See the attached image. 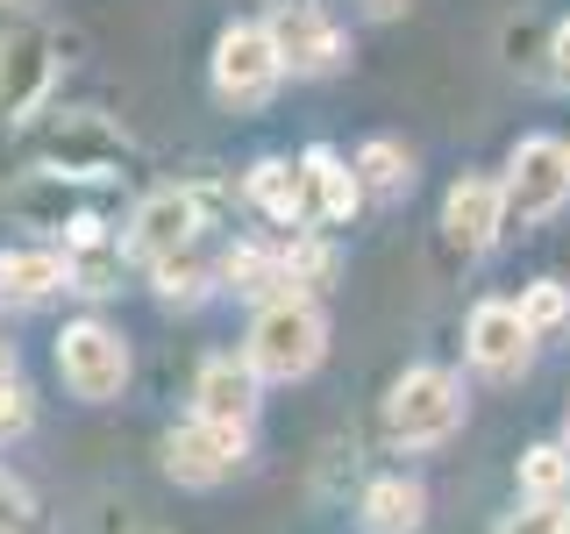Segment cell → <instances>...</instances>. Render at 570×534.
<instances>
[{
	"label": "cell",
	"mask_w": 570,
	"mask_h": 534,
	"mask_svg": "<svg viewBox=\"0 0 570 534\" xmlns=\"http://www.w3.org/2000/svg\"><path fill=\"white\" fill-rule=\"evenodd\" d=\"M321 349H328V320H321V307L307 293H278V299H264L257 320H249V370L257 378H272V385H293V378H307V370L321 364Z\"/></svg>",
	"instance_id": "cell-1"
},
{
	"label": "cell",
	"mask_w": 570,
	"mask_h": 534,
	"mask_svg": "<svg viewBox=\"0 0 570 534\" xmlns=\"http://www.w3.org/2000/svg\"><path fill=\"white\" fill-rule=\"evenodd\" d=\"M456 427H463V385H456V370L414 364L400 385H392L385 435L400 442V449H435V442H450Z\"/></svg>",
	"instance_id": "cell-2"
},
{
	"label": "cell",
	"mask_w": 570,
	"mask_h": 534,
	"mask_svg": "<svg viewBox=\"0 0 570 534\" xmlns=\"http://www.w3.org/2000/svg\"><path fill=\"white\" fill-rule=\"evenodd\" d=\"M278 79H285V58H278V43H272L264 22H228L222 36H214V93H222L228 107L272 100Z\"/></svg>",
	"instance_id": "cell-3"
},
{
	"label": "cell",
	"mask_w": 570,
	"mask_h": 534,
	"mask_svg": "<svg viewBox=\"0 0 570 534\" xmlns=\"http://www.w3.org/2000/svg\"><path fill=\"white\" fill-rule=\"evenodd\" d=\"M58 378L94 406L121 399V385H129V343L107 320H71L58 335Z\"/></svg>",
	"instance_id": "cell-4"
},
{
	"label": "cell",
	"mask_w": 570,
	"mask_h": 534,
	"mask_svg": "<svg viewBox=\"0 0 570 534\" xmlns=\"http://www.w3.org/2000/svg\"><path fill=\"white\" fill-rule=\"evenodd\" d=\"M58 86V36L43 22H22L0 36V121H29Z\"/></svg>",
	"instance_id": "cell-5"
},
{
	"label": "cell",
	"mask_w": 570,
	"mask_h": 534,
	"mask_svg": "<svg viewBox=\"0 0 570 534\" xmlns=\"http://www.w3.org/2000/svg\"><path fill=\"white\" fill-rule=\"evenodd\" d=\"M507 221H549L563 200H570V142L557 136H528L521 150H513V165H507Z\"/></svg>",
	"instance_id": "cell-6"
},
{
	"label": "cell",
	"mask_w": 570,
	"mask_h": 534,
	"mask_svg": "<svg viewBox=\"0 0 570 534\" xmlns=\"http://www.w3.org/2000/svg\"><path fill=\"white\" fill-rule=\"evenodd\" d=\"M200 228H207V200H200L193 186H165V192H150V200L136 207V221H129V257L165 264V257H178V249L200 243Z\"/></svg>",
	"instance_id": "cell-7"
},
{
	"label": "cell",
	"mask_w": 570,
	"mask_h": 534,
	"mask_svg": "<svg viewBox=\"0 0 570 534\" xmlns=\"http://www.w3.org/2000/svg\"><path fill=\"white\" fill-rule=\"evenodd\" d=\"M499 228H507V186L485 171H463L450 186V200H442V243H450V257H485L499 243Z\"/></svg>",
	"instance_id": "cell-8"
},
{
	"label": "cell",
	"mask_w": 570,
	"mask_h": 534,
	"mask_svg": "<svg viewBox=\"0 0 570 534\" xmlns=\"http://www.w3.org/2000/svg\"><path fill=\"white\" fill-rule=\"evenodd\" d=\"M243 449H249V427H214V421L193 414L186 427L165 435V471L178 485H222V477L243 463Z\"/></svg>",
	"instance_id": "cell-9"
},
{
	"label": "cell",
	"mask_w": 570,
	"mask_h": 534,
	"mask_svg": "<svg viewBox=\"0 0 570 534\" xmlns=\"http://www.w3.org/2000/svg\"><path fill=\"white\" fill-rule=\"evenodd\" d=\"M121 157H129V142L100 115H65L43 142V171H58V178H107Z\"/></svg>",
	"instance_id": "cell-10"
},
{
	"label": "cell",
	"mask_w": 570,
	"mask_h": 534,
	"mask_svg": "<svg viewBox=\"0 0 570 534\" xmlns=\"http://www.w3.org/2000/svg\"><path fill=\"white\" fill-rule=\"evenodd\" d=\"M463 343H471V364L485 378H513L534 356V328L521 320V299H485V307H471V335Z\"/></svg>",
	"instance_id": "cell-11"
},
{
	"label": "cell",
	"mask_w": 570,
	"mask_h": 534,
	"mask_svg": "<svg viewBox=\"0 0 570 534\" xmlns=\"http://www.w3.org/2000/svg\"><path fill=\"white\" fill-rule=\"evenodd\" d=\"M264 29H272L285 71H307V79H314V71H335V65H343V36H335V22L321 14V0H285Z\"/></svg>",
	"instance_id": "cell-12"
},
{
	"label": "cell",
	"mask_w": 570,
	"mask_h": 534,
	"mask_svg": "<svg viewBox=\"0 0 570 534\" xmlns=\"http://www.w3.org/2000/svg\"><path fill=\"white\" fill-rule=\"evenodd\" d=\"M257 370H249V356L236 364V356H207L200 378H193V414L214 421V427H249V414H257Z\"/></svg>",
	"instance_id": "cell-13"
},
{
	"label": "cell",
	"mask_w": 570,
	"mask_h": 534,
	"mask_svg": "<svg viewBox=\"0 0 570 534\" xmlns=\"http://www.w3.org/2000/svg\"><path fill=\"white\" fill-rule=\"evenodd\" d=\"M299 171H307V192H314V214L321 221L343 228L356 207H364V178H356V165H343L335 150H307L299 157Z\"/></svg>",
	"instance_id": "cell-14"
},
{
	"label": "cell",
	"mask_w": 570,
	"mask_h": 534,
	"mask_svg": "<svg viewBox=\"0 0 570 534\" xmlns=\"http://www.w3.org/2000/svg\"><path fill=\"white\" fill-rule=\"evenodd\" d=\"M249 207H257V214H272V221H285V228H299V221L314 214L307 171H293L285 157H264V165L249 171Z\"/></svg>",
	"instance_id": "cell-15"
},
{
	"label": "cell",
	"mask_w": 570,
	"mask_h": 534,
	"mask_svg": "<svg viewBox=\"0 0 570 534\" xmlns=\"http://www.w3.org/2000/svg\"><path fill=\"white\" fill-rule=\"evenodd\" d=\"M356 513H364V534H414L421 513H428V492L414 477H371Z\"/></svg>",
	"instance_id": "cell-16"
},
{
	"label": "cell",
	"mask_w": 570,
	"mask_h": 534,
	"mask_svg": "<svg viewBox=\"0 0 570 534\" xmlns=\"http://www.w3.org/2000/svg\"><path fill=\"white\" fill-rule=\"evenodd\" d=\"M58 285H71V249L65 257L58 249H8L0 257V299H43Z\"/></svg>",
	"instance_id": "cell-17"
},
{
	"label": "cell",
	"mask_w": 570,
	"mask_h": 534,
	"mask_svg": "<svg viewBox=\"0 0 570 534\" xmlns=\"http://www.w3.org/2000/svg\"><path fill=\"white\" fill-rule=\"evenodd\" d=\"M14 214H22L29 228H65V236L86 221V207H79V192H71V178H58V171H43L36 186L14 192Z\"/></svg>",
	"instance_id": "cell-18"
},
{
	"label": "cell",
	"mask_w": 570,
	"mask_h": 534,
	"mask_svg": "<svg viewBox=\"0 0 570 534\" xmlns=\"http://www.w3.org/2000/svg\"><path fill=\"white\" fill-rule=\"evenodd\" d=\"M356 178H364V192H379V200H400V192L414 186V157H406V142L371 136L364 150H356Z\"/></svg>",
	"instance_id": "cell-19"
},
{
	"label": "cell",
	"mask_w": 570,
	"mask_h": 534,
	"mask_svg": "<svg viewBox=\"0 0 570 534\" xmlns=\"http://www.w3.org/2000/svg\"><path fill=\"white\" fill-rule=\"evenodd\" d=\"M521 492L528 498H563L570 492V442H542L521 456Z\"/></svg>",
	"instance_id": "cell-20"
},
{
	"label": "cell",
	"mask_w": 570,
	"mask_h": 534,
	"mask_svg": "<svg viewBox=\"0 0 570 534\" xmlns=\"http://www.w3.org/2000/svg\"><path fill=\"white\" fill-rule=\"evenodd\" d=\"M521 320L534 335H557V328H570V285H557V278H534L528 293H521Z\"/></svg>",
	"instance_id": "cell-21"
},
{
	"label": "cell",
	"mask_w": 570,
	"mask_h": 534,
	"mask_svg": "<svg viewBox=\"0 0 570 534\" xmlns=\"http://www.w3.org/2000/svg\"><path fill=\"white\" fill-rule=\"evenodd\" d=\"M222 278L236 285V293H272V285H285V264L278 257H264V249H228V264H222Z\"/></svg>",
	"instance_id": "cell-22"
},
{
	"label": "cell",
	"mask_w": 570,
	"mask_h": 534,
	"mask_svg": "<svg viewBox=\"0 0 570 534\" xmlns=\"http://www.w3.org/2000/svg\"><path fill=\"white\" fill-rule=\"evenodd\" d=\"M150 278H157V293H165V299H200V293H207V264L193 257V249H178V257L150 264Z\"/></svg>",
	"instance_id": "cell-23"
},
{
	"label": "cell",
	"mask_w": 570,
	"mask_h": 534,
	"mask_svg": "<svg viewBox=\"0 0 570 534\" xmlns=\"http://www.w3.org/2000/svg\"><path fill=\"white\" fill-rule=\"evenodd\" d=\"M499 534H570V506H563V498H528Z\"/></svg>",
	"instance_id": "cell-24"
},
{
	"label": "cell",
	"mask_w": 570,
	"mask_h": 534,
	"mask_svg": "<svg viewBox=\"0 0 570 534\" xmlns=\"http://www.w3.org/2000/svg\"><path fill=\"white\" fill-rule=\"evenodd\" d=\"M278 264H285V285L299 293V285H321V278L335 271V249H321V243H299V249H285Z\"/></svg>",
	"instance_id": "cell-25"
},
{
	"label": "cell",
	"mask_w": 570,
	"mask_h": 534,
	"mask_svg": "<svg viewBox=\"0 0 570 534\" xmlns=\"http://www.w3.org/2000/svg\"><path fill=\"white\" fill-rule=\"evenodd\" d=\"M29 392L14 385V392H0V442H14V435H29Z\"/></svg>",
	"instance_id": "cell-26"
},
{
	"label": "cell",
	"mask_w": 570,
	"mask_h": 534,
	"mask_svg": "<svg viewBox=\"0 0 570 534\" xmlns=\"http://www.w3.org/2000/svg\"><path fill=\"white\" fill-rule=\"evenodd\" d=\"M29 513H36V498H29L22 485H14V477H8V471H0V527H22V521H29Z\"/></svg>",
	"instance_id": "cell-27"
},
{
	"label": "cell",
	"mask_w": 570,
	"mask_h": 534,
	"mask_svg": "<svg viewBox=\"0 0 570 534\" xmlns=\"http://www.w3.org/2000/svg\"><path fill=\"white\" fill-rule=\"evenodd\" d=\"M549 58H557V79L570 86V22L557 29V43H549Z\"/></svg>",
	"instance_id": "cell-28"
},
{
	"label": "cell",
	"mask_w": 570,
	"mask_h": 534,
	"mask_svg": "<svg viewBox=\"0 0 570 534\" xmlns=\"http://www.w3.org/2000/svg\"><path fill=\"white\" fill-rule=\"evenodd\" d=\"M0 392H14V349L0 343Z\"/></svg>",
	"instance_id": "cell-29"
},
{
	"label": "cell",
	"mask_w": 570,
	"mask_h": 534,
	"mask_svg": "<svg viewBox=\"0 0 570 534\" xmlns=\"http://www.w3.org/2000/svg\"><path fill=\"white\" fill-rule=\"evenodd\" d=\"M364 8H371V14H400L406 0H364Z\"/></svg>",
	"instance_id": "cell-30"
},
{
	"label": "cell",
	"mask_w": 570,
	"mask_h": 534,
	"mask_svg": "<svg viewBox=\"0 0 570 534\" xmlns=\"http://www.w3.org/2000/svg\"><path fill=\"white\" fill-rule=\"evenodd\" d=\"M563 442H570V421H563Z\"/></svg>",
	"instance_id": "cell-31"
},
{
	"label": "cell",
	"mask_w": 570,
	"mask_h": 534,
	"mask_svg": "<svg viewBox=\"0 0 570 534\" xmlns=\"http://www.w3.org/2000/svg\"><path fill=\"white\" fill-rule=\"evenodd\" d=\"M0 534H14V527H0Z\"/></svg>",
	"instance_id": "cell-32"
}]
</instances>
